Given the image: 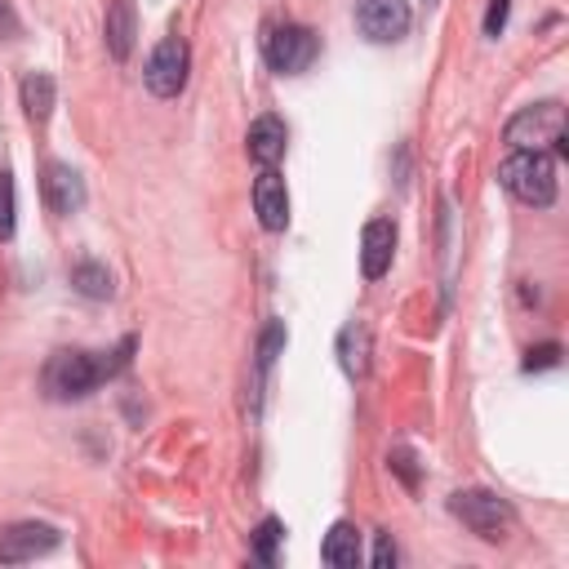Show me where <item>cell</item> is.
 <instances>
[{"label": "cell", "instance_id": "obj_1", "mask_svg": "<svg viewBox=\"0 0 569 569\" xmlns=\"http://www.w3.org/2000/svg\"><path fill=\"white\" fill-rule=\"evenodd\" d=\"M129 351H133V338H124L111 351H53L40 373V387L49 400H84L129 365Z\"/></svg>", "mask_w": 569, "mask_h": 569}, {"label": "cell", "instance_id": "obj_2", "mask_svg": "<svg viewBox=\"0 0 569 569\" xmlns=\"http://www.w3.org/2000/svg\"><path fill=\"white\" fill-rule=\"evenodd\" d=\"M498 182L520 200V204H533V209H547L556 200V160L547 151H511L502 164H498Z\"/></svg>", "mask_w": 569, "mask_h": 569}, {"label": "cell", "instance_id": "obj_3", "mask_svg": "<svg viewBox=\"0 0 569 569\" xmlns=\"http://www.w3.org/2000/svg\"><path fill=\"white\" fill-rule=\"evenodd\" d=\"M502 138L516 147V151H556L565 156L569 142H565V107L560 102H533V107H520Z\"/></svg>", "mask_w": 569, "mask_h": 569}, {"label": "cell", "instance_id": "obj_4", "mask_svg": "<svg viewBox=\"0 0 569 569\" xmlns=\"http://www.w3.org/2000/svg\"><path fill=\"white\" fill-rule=\"evenodd\" d=\"M449 511H453L476 538H485V542H502L507 529L516 525L511 502H507L502 493H493V489H458V493H449Z\"/></svg>", "mask_w": 569, "mask_h": 569}, {"label": "cell", "instance_id": "obj_5", "mask_svg": "<svg viewBox=\"0 0 569 569\" xmlns=\"http://www.w3.org/2000/svg\"><path fill=\"white\" fill-rule=\"evenodd\" d=\"M262 53H267V67L276 76H302L320 53V36L311 27H302V22H284V27H276L267 36Z\"/></svg>", "mask_w": 569, "mask_h": 569}, {"label": "cell", "instance_id": "obj_6", "mask_svg": "<svg viewBox=\"0 0 569 569\" xmlns=\"http://www.w3.org/2000/svg\"><path fill=\"white\" fill-rule=\"evenodd\" d=\"M187 71H191V49H187V40H182V36H164V40L151 49V58H147L142 80H147V89H151L156 98H178L182 84H187Z\"/></svg>", "mask_w": 569, "mask_h": 569}, {"label": "cell", "instance_id": "obj_7", "mask_svg": "<svg viewBox=\"0 0 569 569\" xmlns=\"http://www.w3.org/2000/svg\"><path fill=\"white\" fill-rule=\"evenodd\" d=\"M62 542V533L44 520H18L0 529V565H27L36 556H49Z\"/></svg>", "mask_w": 569, "mask_h": 569}, {"label": "cell", "instance_id": "obj_8", "mask_svg": "<svg viewBox=\"0 0 569 569\" xmlns=\"http://www.w3.org/2000/svg\"><path fill=\"white\" fill-rule=\"evenodd\" d=\"M413 13H409V0H356V27L365 40L373 44H391L409 31Z\"/></svg>", "mask_w": 569, "mask_h": 569}, {"label": "cell", "instance_id": "obj_9", "mask_svg": "<svg viewBox=\"0 0 569 569\" xmlns=\"http://www.w3.org/2000/svg\"><path fill=\"white\" fill-rule=\"evenodd\" d=\"M40 196H44L49 213L67 218V213H76V209L84 204V178H80L71 164L49 160V164H44V178H40Z\"/></svg>", "mask_w": 569, "mask_h": 569}, {"label": "cell", "instance_id": "obj_10", "mask_svg": "<svg viewBox=\"0 0 569 569\" xmlns=\"http://www.w3.org/2000/svg\"><path fill=\"white\" fill-rule=\"evenodd\" d=\"M284 147H289V129H284V120L280 116H258L253 124H249V133H244V151H249V160L258 164V169H276L280 160H284Z\"/></svg>", "mask_w": 569, "mask_h": 569}, {"label": "cell", "instance_id": "obj_11", "mask_svg": "<svg viewBox=\"0 0 569 569\" xmlns=\"http://www.w3.org/2000/svg\"><path fill=\"white\" fill-rule=\"evenodd\" d=\"M253 213L267 231H284L289 227V187L276 169H262L253 178Z\"/></svg>", "mask_w": 569, "mask_h": 569}, {"label": "cell", "instance_id": "obj_12", "mask_svg": "<svg viewBox=\"0 0 569 569\" xmlns=\"http://www.w3.org/2000/svg\"><path fill=\"white\" fill-rule=\"evenodd\" d=\"M391 253H396V222H391V218L365 222V231H360V271H365L369 280L387 276Z\"/></svg>", "mask_w": 569, "mask_h": 569}, {"label": "cell", "instance_id": "obj_13", "mask_svg": "<svg viewBox=\"0 0 569 569\" xmlns=\"http://www.w3.org/2000/svg\"><path fill=\"white\" fill-rule=\"evenodd\" d=\"M320 560L333 569H356L360 565V529L351 520H338L320 542Z\"/></svg>", "mask_w": 569, "mask_h": 569}, {"label": "cell", "instance_id": "obj_14", "mask_svg": "<svg viewBox=\"0 0 569 569\" xmlns=\"http://www.w3.org/2000/svg\"><path fill=\"white\" fill-rule=\"evenodd\" d=\"M133 31H138V22H133V4H129V0H111V4H107V22H102V36H107V53H111L116 62L129 58V49H133Z\"/></svg>", "mask_w": 569, "mask_h": 569}, {"label": "cell", "instance_id": "obj_15", "mask_svg": "<svg viewBox=\"0 0 569 569\" xmlns=\"http://www.w3.org/2000/svg\"><path fill=\"white\" fill-rule=\"evenodd\" d=\"M18 93H22V111H27L31 120H49V111H53V93H58L49 71H27L22 84H18Z\"/></svg>", "mask_w": 569, "mask_h": 569}, {"label": "cell", "instance_id": "obj_16", "mask_svg": "<svg viewBox=\"0 0 569 569\" xmlns=\"http://www.w3.org/2000/svg\"><path fill=\"white\" fill-rule=\"evenodd\" d=\"M71 289L76 293H84V298H93V302H102V298H111V271L102 267V262H93V258H76L71 262Z\"/></svg>", "mask_w": 569, "mask_h": 569}, {"label": "cell", "instance_id": "obj_17", "mask_svg": "<svg viewBox=\"0 0 569 569\" xmlns=\"http://www.w3.org/2000/svg\"><path fill=\"white\" fill-rule=\"evenodd\" d=\"M338 356H342L347 378H365V369H369V333H365V325H347L338 333Z\"/></svg>", "mask_w": 569, "mask_h": 569}, {"label": "cell", "instance_id": "obj_18", "mask_svg": "<svg viewBox=\"0 0 569 569\" xmlns=\"http://www.w3.org/2000/svg\"><path fill=\"white\" fill-rule=\"evenodd\" d=\"M284 538V525L276 520V516H267L258 529H253V538H249V551H253V560L258 565H276V542Z\"/></svg>", "mask_w": 569, "mask_h": 569}, {"label": "cell", "instance_id": "obj_19", "mask_svg": "<svg viewBox=\"0 0 569 569\" xmlns=\"http://www.w3.org/2000/svg\"><path fill=\"white\" fill-rule=\"evenodd\" d=\"M18 227V196H13V173L0 169V240H13Z\"/></svg>", "mask_w": 569, "mask_h": 569}, {"label": "cell", "instance_id": "obj_20", "mask_svg": "<svg viewBox=\"0 0 569 569\" xmlns=\"http://www.w3.org/2000/svg\"><path fill=\"white\" fill-rule=\"evenodd\" d=\"M280 347H284V320H271V325L262 329V342H258V373H267V369L276 365Z\"/></svg>", "mask_w": 569, "mask_h": 569}, {"label": "cell", "instance_id": "obj_21", "mask_svg": "<svg viewBox=\"0 0 569 569\" xmlns=\"http://www.w3.org/2000/svg\"><path fill=\"white\" fill-rule=\"evenodd\" d=\"M560 365V347L556 342H542V347H529L525 351V369L538 373V369H556Z\"/></svg>", "mask_w": 569, "mask_h": 569}, {"label": "cell", "instance_id": "obj_22", "mask_svg": "<svg viewBox=\"0 0 569 569\" xmlns=\"http://www.w3.org/2000/svg\"><path fill=\"white\" fill-rule=\"evenodd\" d=\"M387 462H391V471H396V476H400L409 489H418V467H413L418 458H413L409 449H391V458H387Z\"/></svg>", "mask_w": 569, "mask_h": 569}, {"label": "cell", "instance_id": "obj_23", "mask_svg": "<svg viewBox=\"0 0 569 569\" xmlns=\"http://www.w3.org/2000/svg\"><path fill=\"white\" fill-rule=\"evenodd\" d=\"M507 9H511V0H489V13H485V36H502V27H507Z\"/></svg>", "mask_w": 569, "mask_h": 569}, {"label": "cell", "instance_id": "obj_24", "mask_svg": "<svg viewBox=\"0 0 569 569\" xmlns=\"http://www.w3.org/2000/svg\"><path fill=\"white\" fill-rule=\"evenodd\" d=\"M396 560H400V551H396L391 533H378V547H373V565H378V569H391Z\"/></svg>", "mask_w": 569, "mask_h": 569}, {"label": "cell", "instance_id": "obj_25", "mask_svg": "<svg viewBox=\"0 0 569 569\" xmlns=\"http://www.w3.org/2000/svg\"><path fill=\"white\" fill-rule=\"evenodd\" d=\"M9 36H18V13L9 9V0H0V40H9Z\"/></svg>", "mask_w": 569, "mask_h": 569}]
</instances>
